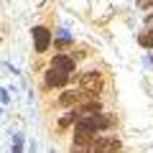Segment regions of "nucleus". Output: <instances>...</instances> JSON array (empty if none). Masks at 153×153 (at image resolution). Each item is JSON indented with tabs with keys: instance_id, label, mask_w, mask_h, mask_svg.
<instances>
[{
	"instance_id": "nucleus-6",
	"label": "nucleus",
	"mask_w": 153,
	"mask_h": 153,
	"mask_svg": "<svg viewBox=\"0 0 153 153\" xmlns=\"http://www.w3.org/2000/svg\"><path fill=\"white\" fill-rule=\"evenodd\" d=\"M84 97V92H64L61 94V105L64 107H71V105H79Z\"/></svg>"
},
{
	"instance_id": "nucleus-5",
	"label": "nucleus",
	"mask_w": 153,
	"mask_h": 153,
	"mask_svg": "<svg viewBox=\"0 0 153 153\" xmlns=\"http://www.w3.org/2000/svg\"><path fill=\"white\" fill-rule=\"evenodd\" d=\"M120 146L123 143L117 138H100V140H94L92 151H120Z\"/></svg>"
},
{
	"instance_id": "nucleus-7",
	"label": "nucleus",
	"mask_w": 153,
	"mask_h": 153,
	"mask_svg": "<svg viewBox=\"0 0 153 153\" xmlns=\"http://www.w3.org/2000/svg\"><path fill=\"white\" fill-rule=\"evenodd\" d=\"M74 123H76V112H66V115H61L59 125L61 128H69V125H74Z\"/></svg>"
},
{
	"instance_id": "nucleus-3",
	"label": "nucleus",
	"mask_w": 153,
	"mask_h": 153,
	"mask_svg": "<svg viewBox=\"0 0 153 153\" xmlns=\"http://www.w3.org/2000/svg\"><path fill=\"white\" fill-rule=\"evenodd\" d=\"M46 87H64L66 82H69V71L64 69H56V66H51L49 71H46Z\"/></svg>"
},
{
	"instance_id": "nucleus-8",
	"label": "nucleus",
	"mask_w": 153,
	"mask_h": 153,
	"mask_svg": "<svg viewBox=\"0 0 153 153\" xmlns=\"http://www.w3.org/2000/svg\"><path fill=\"white\" fill-rule=\"evenodd\" d=\"M138 41H140L143 49H151V46H153V31H146L140 38H138Z\"/></svg>"
},
{
	"instance_id": "nucleus-1",
	"label": "nucleus",
	"mask_w": 153,
	"mask_h": 153,
	"mask_svg": "<svg viewBox=\"0 0 153 153\" xmlns=\"http://www.w3.org/2000/svg\"><path fill=\"white\" fill-rule=\"evenodd\" d=\"M102 74H100V71H87V74L82 76V79H79V89H82V92H92V94H97L100 89H102Z\"/></svg>"
},
{
	"instance_id": "nucleus-2",
	"label": "nucleus",
	"mask_w": 153,
	"mask_h": 153,
	"mask_svg": "<svg viewBox=\"0 0 153 153\" xmlns=\"http://www.w3.org/2000/svg\"><path fill=\"white\" fill-rule=\"evenodd\" d=\"M31 36H33V46H36V51H38V54H44V51L49 49V44H51V31L46 26H36L31 31Z\"/></svg>"
},
{
	"instance_id": "nucleus-4",
	"label": "nucleus",
	"mask_w": 153,
	"mask_h": 153,
	"mask_svg": "<svg viewBox=\"0 0 153 153\" xmlns=\"http://www.w3.org/2000/svg\"><path fill=\"white\" fill-rule=\"evenodd\" d=\"M51 66H56V69H64V71H74L76 69V59L74 56H66V54H56L54 61H51Z\"/></svg>"
}]
</instances>
